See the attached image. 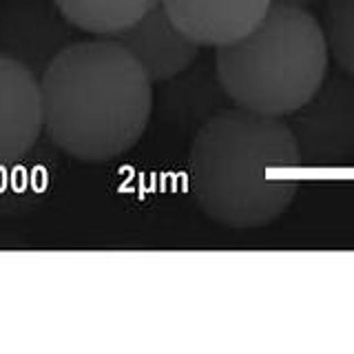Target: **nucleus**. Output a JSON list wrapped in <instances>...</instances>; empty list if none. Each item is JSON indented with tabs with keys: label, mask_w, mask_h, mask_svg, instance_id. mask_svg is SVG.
Wrapping results in <instances>:
<instances>
[{
	"label": "nucleus",
	"mask_w": 354,
	"mask_h": 354,
	"mask_svg": "<svg viewBox=\"0 0 354 354\" xmlns=\"http://www.w3.org/2000/svg\"><path fill=\"white\" fill-rule=\"evenodd\" d=\"M283 120L304 166L343 169L354 164V77L328 71L308 102Z\"/></svg>",
	"instance_id": "4"
},
{
	"label": "nucleus",
	"mask_w": 354,
	"mask_h": 354,
	"mask_svg": "<svg viewBox=\"0 0 354 354\" xmlns=\"http://www.w3.org/2000/svg\"><path fill=\"white\" fill-rule=\"evenodd\" d=\"M40 138V80L18 62L0 58V162L29 153Z\"/></svg>",
	"instance_id": "8"
},
{
	"label": "nucleus",
	"mask_w": 354,
	"mask_h": 354,
	"mask_svg": "<svg viewBox=\"0 0 354 354\" xmlns=\"http://www.w3.org/2000/svg\"><path fill=\"white\" fill-rule=\"evenodd\" d=\"M321 27L330 58L339 71L354 77V0H328Z\"/></svg>",
	"instance_id": "12"
},
{
	"label": "nucleus",
	"mask_w": 354,
	"mask_h": 354,
	"mask_svg": "<svg viewBox=\"0 0 354 354\" xmlns=\"http://www.w3.org/2000/svg\"><path fill=\"white\" fill-rule=\"evenodd\" d=\"M274 0H160L173 25L199 47H224L259 25Z\"/></svg>",
	"instance_id": "7"
},
{
	"label": "nucleus",
	"mask_w": 354,
	"mask_h": 354,
	"mask_svg": "<svg viewBox=\"0 0 354 354\" xmlns=\"http://www.w3.org/2000/svg\"><path fill=\"white\" fill-rule=\"evenodd\" d=\"M166 84L169 88L162 97V106H166L177 124L186 129L197 131L219 111L235 106L219 82L213 60H197L180 75L166 80Z\"/></svg>",
	"instance_id": "10"
},
{
	"label": "nucleus",
	"mask_w": 354,
	"mask_h": 354,
	"mask_svg": "<svg viewBox=\"0 0 354 354\" xmlns=\"http://www.w3.org/2000/svg\"><path fill=\"white\" fill-rule=\"evenodd\" d=\"M77 40V29L55 0H0V58L42 77L49 64Z\"/></svg>",
	"instance_id": "5"
},
{
	"label": "nucleus",
	"mask_w": 354,
	"mask_h": 354,
	"mask_svg": "<svg viewBox=\"0 0 354 354\" xmlns=\"http://www.w3.org/2000/svg\"><path fill=\"white\" fill-rule=\"evenodd\" d=\"M42 136L84 164L122 158L153 113V82L111 38L75 40L40 77Z\"/></svg>",
	"instance_id": "2"
},
{
	"label": "nucleus",
	"mask_w": 354,
	"mask_h": 354,
	"mask_svg": "<svg viewBox=\"0 0 354 354\" xmlns=\"http://www.w3.org/2000/svg\"><path fill=\"white\" fill-rule=\"evenodd\" d=\"M213 62L232 104L286 118L326 80L330 51L324 27L304 5L274 0L257 27L217 47Z\"/></svg>",
	"instance_id": "3"
},
{
	"label": "nucleus",
	"mask_w": 354,
	"mask_h": 354,
	"mask_svg": "<svg viewBox=\"0 0 354 354\" xmlns=\"http://www.w3.org/2000/svg\"><path fill=\"white\" fill-rule=\"evenodd\" d=\"M111 40L122 44L136 58L153 84L166 82L186 71L199 60V51H202L197 42L173 25L162 5L151 9L129 29L111 36Z\"/></svg>",
	"instance_id": "6"
},
{
	"label": "nucleus",
	"mask_w": 354,
	"mask_h": 354,
	"mask_svg": "<svg viewBox=\"0 0 354 354\" xmlns=\"http://www.w3.org/2000/svg\"><path fill=\"white\" fill-rule=\"evenodd\" d=\"M58 149L47 138L16 160L0 162V219L31 213L44 202L58 175Z\"/></svg>",
	"instance_id": "9"
},
{
	"label": "nucleus",
	"mask_w": 354,
	"mask_h": 354,
	"mask_svg": "<svg viewBox=\"0 0 354 354\" xmlns=\"http://www.w3.org/2000/svg\"><path fill=\"white\" fill-rule=\"evenodd\" d=\"M301 166L283 118L228 106L195 131L188 193L215 224L259 230L295 202Z\"/></svg>",
	"instance_id": "1"
},
{
	"label": "nucleus",
	"mask_w": 354,
	"mask_h": 354,
	"mask_svg": "<svg viewBox=\"0 0 354 354\" xmlns=\"http://www.w3.org/2000/svg\"><path fill=\"white\" fill-rule=\"evenodd\" d=\"M71 25L95 38H111L147 16L160 0H55Z\"/></svg>",
	"instance_id": "11"
},
{
	"label": "nucleus",
	"mask_w": 354,
	"mask_h": 354,
	"mask_svg": "<svg viewBox=\"0 0 354 354\" xmlns=\"http://www.w3.org/2000/svg\"><path fill=\"white\" fill-rule=\"evenodd\" d=\"M286 3H295V5H308V3H317V0H286Z\"/></svg>",
	"instance_id": "13"
}]
</instances>
